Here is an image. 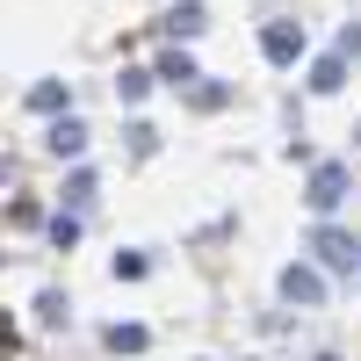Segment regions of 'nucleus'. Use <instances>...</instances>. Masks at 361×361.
<instances>
[{
	"mask_svg": "<svg viewBox=\"0 0 361 361\" xmlns=\"http://www.w3.org/2000/svg\"><path fill=\"white\" fill-rule=\"evenodd\" d=\"M354 282H361V275H354Z\"/></svg>",
	"mask_w": 361,
	"mask_h": 361,
	"instance_id": "obj_20",
	"label": "nucleus"
},
{
	"mask_svg": "<svg viewBox=\"0 0 361 361\" xmlns=\"http://www.w3.org/2000/svg\"><path fill=\"white\" fill-rule=\"evenodd\" d=\"M311 253L325 267H340V275H361V246H354V231H340V224H318L311 231Z\"/></svg>",
	"mask_w": 361,
	"mask_h": 361,
	"instance_id": "obj_2",
	"label": "nucleus"
},
{
	"mask_svg": "<svg viewBox=\"0 0 361 361\" xmlns=\"http://www.w3.org/2000/svg\"><path fill=\"white\" fill-rule=\"evenodd\" d=\"M94 188H102V180L87 173V166H73V173H66V209H87V202H94Z\"/></svg>",
	"mask_w": 361,
	"mask_h": 361,
	"instance_id": "obj_14",
	"label": "nucleus"
},
{
	"mask_svg": "<svg viewBox=\"0 0 361 361\" xmlns=\"http://www.w3.org/2000/svg\"><path fill=\"white\" fill-rule=\"evenodd\" d=\"M66 102H73L66 80H37V87H29V109H37V116H73Z\"/></svg>",
	"mask_w": 361,
	"mask_h": 361,
	"instance_id": "obj_10",
	"label": "nucleus"
},
{
	"mask_svg": "<svg viewBox=\"0 0 361 361\" xmlns=\"http://www.w3.org/2000/svg\"><path fill=\"white\" fill-rule=\"evenodd\" d=\"M37 325H44V333H66V325H73V296L66 289H44L37 296Z\"/></svg>",
	"mask_w": 361,
	"mask_h": 361,
	"instance_id": "obj_8",
	"label": "nucleus"
},
{
	"mask_svg": "<svg viewBox=\"0 0 361 361\" xmlns=\"http://www.w3.org/2000/svg\"><path fill=\"white\" fill-rule=\"evenodd\" d=\"M260 51H267V66H296V58H304V22H267Z\"/></svg>",
	"mask_w": 361,
	"mask_h": 361,
	"instance_id": "obj_3",
	"label": "nucleus"
},
{
	"mask_svg": "<svg viewBox=\"0 0 361 361\" xmlns=\"http://www.w3.org/2000/svg\"><path fill=\"white\" fill-rule=\"evenodd\" d=\"M340 58H361V22H347V29H340Z\"/></svg>",
	"mask_w": 361,
	"mask_h": 361,
	"instance_id": "obj_18",
	"label": "nucleus"
},
{
	"mask_svg": "<svg viewBox=\"0 0 361 361\" xmlns=\"http://www.w3.org/2000/svg\"><path fill=\"white\" fill-rule=\"evenodd\" d=\"M145 267H152L145 253H116V260H109V275H116V282H145Z\"/></svg>",
	"mask_w": 361,
	"mask_h": 361,
	"instance_id": "obj_16",
	"label": "nucleus"
},
{
	"mask_svg": "<svg viewBox=\"0 0 361 361\" xmlns=\"http://www.w3.org/2000/svg\"><path fill=\"white\" fill-rule=\"evenodd\" d=\"M159 29H166L173 44H188V37H202V29H209V8H202V0H173V8L159 15Z\"/></svg>",
	"mask_w": 361,
	"mask_h": 361,
	"instance_id": "obj_5",
	"label": "nucleus"
},
{
	"mask_svg": "<svg viewBox=\"0 0 361 361\" xmlns=\"http://www.w3.org/2000/svg\"><path fill=\"white\" fill-rule=\"evenodd\" d=\"M282 296H289V304H325V275H318V267H304V260H289L282 267Z\"/></svg>",
	"mask_w": 361,
	"mask_h": 361,
	"instance_id": "obj_4",
	"label": "nucleus"
},
{
	"mask_svg": "<svg viewBox=\"0 0 361 361\" xmlns=\"http://www.w3.org/2000/svg\"><path fill=\"white\" fill-rule=\"evenodd\" d=\"M304 87H311V94H340V87H347V58H340V51H333V58H318Z\"/></svg>",
	"mask_w": 361,
	"mask_h": 361,
	"instance_id": "obj_9",
	"label": "nucleus"
},
{
	"mask_svg": "<svg viewBox=\"0 0 361 361\" xmlns=\"http://www.w3.org/2000/svg\"><path fill=\"white\" fill-rule=\"evenodd\" d=\"M44 145H51L58 159H80L87 152V123H80V116H58V123L44 130Z\"/></svg>",
	"mask_w": 361,
	"mask_h": 361,
	"instance_id": "obj_6",
	"label": "nucleus"
},
{
	"mask_svg": "<svg viewBox=\"0 0 361 361\" xmlns=\"http://www.w3.org/2000/svg\"><path fill=\"white\" fill-rule=\"evenodd\" d=\"M44 231H51V246H58V253H73V246H80V217H73V209H58Z\"/></svg>",
	"mask_w": 361,
	"mask_h": 361,
	"instance_id": "obj_15",
	"label": "nucleus"
},
{
	"mask_svg": "<svg viewBox=\"0 0 361 361\" xmlns=\"http://www.w3.org/2000/svg\"><path fill=\"white\" fill-rule=\"evenodd\" d=\"M102 340H109V354H145V340H152V333H145V325H123V318H116Z\"/></svg>",
	"mask_w": 361,
	"mask_h": 361,
	"instance_id": "obj_12",
	"label": "nucleus"
},
{
	"mask_svg": "<svg viewBox=\"0 0 361 361\" xmlns=\"http://www.w3.org/2000/svg\"><path fill=\"white\" fill-rule=\"evenodd\" d=\"M123 137H130V159H152V152H159V130H152V123H130Z\"/></svg>",
	"mask_w": 361,
	"mask_h": 361,
	"instance_id": "obj_17",
	"label": "nucleus"
},
{
	"mask_svg": "<svg viewBox=\"0 0 361 361\" xmlns=\"http://www.w3.org/2000/svg\"><path fill=\"white\" fill-rule=\"evenodd\" d=\"M347 188H354V173H347L340 159H318V166H311V180H304V202L318 209V217H333V209L347 202Z\"/></svg>",
	"mask_w": 361,
	"mask_h": 361,
	"instance_id": "obj_1",
	"label": "nucleus"
},
{
	"mask_svg": "<svg viewBox=\"0 0 361 361\" xmlns=\"http://www.w3.org/2000/svg\"><path fill=\"white\" fill-rule=\"evenodd\" d=\"M152 80H159V73H145V66H123V73H116V102H145V94H152Z\"/></svg>",
	"mask_w": 361,
	"mask_h": 361,
	"instance_id": "obj_11",
	"label": "nucleus"
},
{
	"mask_svg": "<svg viewBox=\"0 0 361 361\" xmlns=\"http://www.w3.org/2000/svg\"><path fill=\"white\" fill-rule=\"evenodd\" d=\"M354 137H361V130H354Z\"/></svg>",
	"mask_w": 361,
	"mask_h": 361,
	"instance_id": "obj_19",
	"label": "nucleus"
},
{
	"mask_svg": "<svg viewBox=\"0 0 361 361\" xmlns=\"http://www.w3.org/2000/svg\"><path fill=\"white\" fill-rule=\"evenodd\" d=\"M152 73H159V80L173 87V94H188V87L202 80V73H195V58H188V51H180V44H173V51H159V66H152Z\"/></svg>",
	"mask_w": 361,
	"mask_h": 361,
	"instance_id": "obj_7",
	"label": "nucleus"
},
{
	"mask_svg": "<svg viewBox=\"0 0 361 361\" xmlns=\"http://www.w3.org/2000/svg\"><path fill=\"white\" fill-rule=\"evenodd\" d=\"M224 102H231V87H224V80H195V87H188V109H202V116H209V109H224Z\"/></svg>",
	"mask_w": 361,
	"mask_h": 361,
	"instance_id": "obj_13",
	"label": "nucleus"
}]
</instances>
